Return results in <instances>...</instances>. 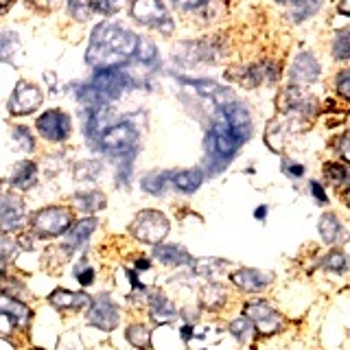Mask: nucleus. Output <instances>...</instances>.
Returning <instances> with one entry per match:
<instances>
[{
    "mask_svg": "<svg viewBox=\"0 0 350 350\" xmlns=\"http://www.w3.org/2000/svg\"><path fill=\"white\" fill-rule=\"evenodd\" d=\"M138 38L118 22H101L90 38V46L85 53V62L94 70L120 68L136 53Z\"/></svg>",
    "mask_w": 350,
    "mask_h": 350,
    "instance_id": "obj_1",
    "label": "nucleus"
},
{
    "mask_svg": "<svg viewBox=\"0 0 350 350\" xmlns=\"http://www.w3.org/2000/svg\"><path fill=\"white\" fill-rule=\"evenodd\" d=\"M241 145H243V140H241L234 131H230V127L219 118L206 136V151H208L211 171L217 173L224 167H228V162L232 160V156Z\"/></svg>",
    "mask_w": 350,
    "mask_h": 350,
    "instance_id": "obj_2",
    "label": "nucleus"
},
{
    "mask_svg": "<svg viewBox=\"0 0 350 350\" xmlns=\"http://www.w3.org/2000/svg\"><path fill=\"white\" fill-rule=\"evenodd\" d=\"M72 226V213L64 206H46L31 219V228L38 237L53 239L64 234Z\"/></svg>",
    "mask_w": 350,
    "mask_h": 350,
    "instance_id": "obj_3",
    "label": "nucleus"
},
{
    "mask_svg": "<svg viewBox=\"0 0 350 350\" xmlns=\"http://www.w3.org/2000/svg\"><path fill=\"white\" fill-rule=\"evenodd\" d=\"M131 234H134L140 243L158 245L160 241L169 234V219L158 211H142L136 215L134 224H131Z\"/></svg>",
    "mask_w": 350,
    "mask_h": 350,
    "instance_id": "obj_4",
    "label": "nucleus"
},
{
    "mask_svg": "<svg viewBox=\"0 0 350 350\" xmlns=\"http://www.w3.org/2000/svg\"><path fill=\"white\" fill-rule=\"evenodd\" d=\"M98 147L109 153H134L136 142H138V131L131 127L129 123H118L112 127H105L101 131V136L96 138Z\"/></svg>",
    "mask_w": 350,
    "mask_h": 350,
    "instance_id": "obj_5",
    "label": "nucleus"
},
{
    "mask_svg": "<svg viewBox=\"0 0 350 350\" xmlns=\"http://www.w3.org/2000/svg\"><path fill=\"white\" fill-rule=\"evenodd\" d=\"M88 324L90 326H96L98 331H114L118 326V306L114 304V300L109 298V295H96V298L90 300V309H88Z\"/></svg>",
    "mask_w": 350,
    "mask_h": 350,
    "instance_id": "obj_6",
    "label": "nucleus"
},
{
    "mask_svg": "<svg viewBox=\"0 0 350 350\" xmlns=\"http://www.w3.org/2000/svg\"><path fill=\"white\" fill-rule=\"evenodd\" d=\"M131 16L136 18V22L151 29H158L162 33H171L173 31V22L171 16L167 14V7L162 3H147V0H138V3L131 5Z\"/></svg>",
    "mask_w": 350,
    "mask_h": 350,
    "instance_id": "obj_7",
    "label": "nucleus"
},
{
    "mask_svg": "<svg viewBox=\"0 0 350 350\" xmlns=\"http://www.w3.org/2000/svg\"><path fill=\"white\" fill-rule=\"evenodd\" d=\"M129 83H131L129 77L120 68H107V70H96L92 75L90 88L107 101V98H118L129 88Z\"/></svg>",
    "mask_w": 350,
    "mask_h": 350,
    "instance_id": "obj_8",
    "label": "nucleus"
},
{
    "mask_svg": "<svg viewBox=\"0 0 350 350\" xmlns=\"http://www.w3.org/2000/svg\"><path fill=\"white\" fill-rule=\"evenodd\" d=\"M38 131L49 142H64L70 136V116L62 109H49L38 118Z\"/></svg>",
    "mask_w": 350,
    "mask_h": 350,
    "instance_id": "obj_9",
    "label": "nucleus"
},
{
    "mask_svg": "<svg viewBox=\"0 0 350 350\" xmlns=\"http://www.w3.org/2000/svg\"><path fill=\"white\" fill-rule=\"evenodd\" d=\"M42 105V92L36 83L20 81L9 98V112L14 116H27Z\"/></svg>",
    "mask_w": 350,
    "mask_h": 350,
    "instance_id": "obj_10",
    "label": "nucleus"
},
{
    "mask_svg": "<svg viewBox=\"0 0 350 350\" xmlns=\"http://www.w3.org/2000/svg\"><path fill=\"white\" fill-rule=\"evenodd\" d=\"M245 320H250V324H254L262 335H273L280 328L282 320H280V313L276 309H271L267 302H250L245 304Z\"/></svg>",
    "mask_w": 350,
    "mask_h": 350,
    "instance_id": "obj_11",
    "label": "nucleus"
},
{
    "mask_svg": "<svg viewBox=\"0 0 350 350\" xmlns=\"http://www.w3.org/2000/svg\"><path fill=\"white\" fill-rule=\"evenodd\" d=\"M25 219H27V211L18 195H7L0 200V228L11 232V230L22 228Z\"/></svg>",
    "mask_w": 350,
    "mask_h": 350,
    "instance_id": "obj_12",
    "label": "nucleus"
},
{
    "mask_svg": "<svg viewBox=\"0 0 350 350\" xmlns=\"http://www.w3.org/2000/svg\"><path fill=\"white\" fill-rule=\"evenodd\" d=\"M221 120L230 127V131H234V134L245 142V138L250 136V129H252V118L243 105L237 101L226 103L221 107Z\"/></svg>",
    "mask_w": 350,
    "mask_h": 350,
    "instance_id": "obj_13",
    "label": "nucleus"
},
{
    "mask_svg": "<svg viewBox=\"0 0 350 350\" xmlns=\"http://www.w3.org/2000/svg\"><path fill=\"white\" fill-rule=\"evenodd\" d=\"M234 287H239L241 291H260L262 287H267L271 282V273H262L258 269H250V267H243V269H237L232 276H230Z\"/></svg>",
    "mask_w": 350,
    "mask_h": 350,
    "instance_id": "obj_14",
    "label": "nucleus"
},
{
    "mask_svg": "<svg viewBox=\"0 0 350 350\" xmlns=\"http://www.w3.org/2000/svg\"><path fill=\"white\" fill-rule=\"evenodd\" d=\"M291 81H298V83H311L320 77V64L313 57L311 53H300L298 57L293 59L291 66Z\"/></svg>",
    "mask_w": 350,
    "mask_h": 350,
    "instance_id": "obj_15",
    "label": "nucleus"
},
{
    "mask_svg": "<svg viewBox=\"0 0 350 350\" xmlns=\"http://www.w3.org/2000/svg\"><path fill=\"white\" fill-rule=\"evenodd\" d=\"M90 300L81 291H68V289H55L49 295V302L59 311H79L83 306H90Z\"/></svg>",
    "mask_w": 350,
    "mask_h": 350,
    "instance_id": "obj_16",
    "label": "nucleus"
},
{
    "mask_svg": "<svg viewBox=\"0 0 350 350\" xmlns=\"http://www.w3.org/2000/svg\"><path fill=\"white\" fill-rule=\"evenodd\" d=\"M149 313H151V320L158 322V324L175 322V317H178V311H175L173 302L164 293H153L151 295V300H149Z\"/></svg>",
    "mask_w": 350,
    "mask_h": 350,
    "instance_id": "obj_17",
    "label": "nucleus"
},
{
    "mask_svg": "<svg viewBox=\"0 0 350 350\" xmlns=\"http://www.w3.org/2000/svg\"><path fill=\"white\" fill-rule=\"evenodd\" d=\"M36 182H38L36 162H31V160L18 162L16 169H14V175H11V184H14L18 191H29V189L36 186Z\"/></svg>",
    "mask_w": 350,
    "mask_h": 350,
    "instance_id": "obj_18",
    "label": "nucleus"
},
{
    "mask_svg": "<svg viewBox=\"0 0 350 350\" xmlns=\"http://www.w3.org/2000/svg\"><path fill=\"white\" fill-rule=\"evenodd\" d=\"M94 228H96L94 219H81V221L77 224L75 228H70L68 241H66V252H70V254H72L75 250H81L88 243L90 234L94 232Z\"/></svg>",
    "mask_w": 350,
    "mask_h": 350,
    "instance_id": "obj_19",
    "label": "nucleus"
},
{
    "mask_svg": "<svg viewBox=\"0 0 350 350\" xmlns=\"http://www.w3.org/2000/svg\"><path fill=\"white\" fill-rule=\"evenodd\" d=\"M153 256H156L162 265H186L191 262V254L182 245H156L153 247Z\"/></svg>",
    "mask_w": 350,
    "mask_h": 350,
    "instance_id": "obj_20",
    "label": "nucleus"
},
{
    "mask_svg": "<svg viewBox=\"0 0 350 350\" xmlns=\"http://www.w3.org/2000/svg\"><path fill=\"white\" fill-rule=\"evenodd\" d=\"M171 182L175 184V189L182 191V193H195L204 182V173L200 169L178 171V173H173Z\"/></svg>",
    "mask_w": 350,
    "mask_h": 350,
    "instance_id": "obj_21",
    "label": "nucleus"
},
{
    "mask_svg": "<svg viewBox=\"0 0 350 350\" xmlns=\"http://www.w3.org/2000/svg\"><path fill=\"white\" fill-rule=\"evenodd\" d=\"M75 206L79 208L81 213H88V215H94L98 211H103L105 208V195L101 191H90V193H79L75 195Z\"/></svg>",
    "mask_w": 350,
    "mask_h": 350,
    "instance_id": "obj_22",
    "label": "nucleus"
},
{
    "mask_svg": "<svg viewBox=\"0 0 350 350\" xmlns=\"http://www.w3.org/2000/svg\"><path fill=\"white\" fill-rule=\"evenodd\" d=\"M226 302H228V291H226V287H221V284L213 282V284H206L202 289V304L206 309L217 311V309H221Z\"/></svg>",
    "mask_w": 350,
    "mask_h": 350,
    "instance_id": "obj_23",
    "label": "nucleus"
},
{
    "mask_svg": "<svg viewBox=\"0 0 350 350\" xmlns=\"http://www.w3.org/2000/svg\"><path fill=\"white\" fill-rule=\"evenodd\" d=\"M342 232H344V228H342L339 219L333 213H326L320 219V234H322V239L326 241L328 245H335L339 241V237H342Z\"/></svg>",
    "mask_w": 350,
    "mask_h": 350,
    "instance_id": "obj_24",
    "label": "nucleus"
},
{
    "mask_svg": "<svg viewBox=\"0 0 350 350\" xmlns=\"http://www.w3.org/2000/svg\"><path fill=\"white\" fill-rule=\"evenodd\" d=\"M127 342L138 350H151V333L145 324H131L127 328Z\"/></svg>",
    "mask_w": 350,
    "mask_h": 350,
    "instance_id": "obj_25",
    "label": "nucleus"
},
{
    "mask_svg": "<svg viewBox=\"0 0 350 350\" xmlns=\"http://www.w3.org/2000/svg\"><path fill=\"white\" fill-rule=\"evenodd\" d=\"M228 262L221 260V258H197V260H191V267L195 273H200V276H217L219 271L226 269Z\"/></svg>",
    "mask_w": 350,
    "mask_h": 350,
    "instance_id": "obj_26",
    "label": "nucleus"
},
{
    "mask_svg": "<svg viewBox=\"0 0 350 350\" xmlns=\"http://www.w3.org/2000/svg\"><path fill=\"white\" fill-rule=\"evenodd\" d=\"M103 171V164L98 160H83L75 164V180L77 182H85V180H96Z\"/></svg>",
    "mask_w": 350,
    "mask_h": 350,
    "instance_id": "obj_27",
    "label": "nucleus"
},
{
    "mask_svg": "<svg viewBox=\"0 0 350 350\" xmlns=\"http://www.w3.org/2000/svg\"><path fill=\"white\" fill-rule=\"evenodd\" d=\"M142 189H145L149 195H164V189H167V175L149 173L147 178H142Z\"/></svg>",
    "mask_w": 350,
    "mask_h": 350,
    "instance_id": "obj_28",
    "label": "nucleus"
},
{
    "mask_svg": "<svg viewBox=\"0 0 350 350\" xmlns=\"http://www.w3.org/2000/svg\"><path fill=\"white\" fill-rule=\"evenodd\" d=\"M136 57L142 62V64H153L158 57V49L156 44L151 40H145V38H138V44H136Z\"/></svg>",
    "mask_w": 350,
    "mask_h": 350,
    "instance_id": "obj_29",
    "label": "nucleus"
},
{
    "mask_svg": "<svg viewBox=\"0 0 350 350\" xmlns=\"http://www.w3.org/2000/svg\"><path fill=\"white\" fill-rule=\"evenodd\" d=\"M20 44L14 33H0V59H11L18 53Z\"/></svg>",
    "mask_w": 350,
    "mask_h": 350,
    "instance_id": "obj_30",
    "label": "nucleus"
},
{
    "mask_svg": "<svg viewBox=\"0 0 350 350\" xmlns=\"http://www.w3.org/2000/svg\"><path fill=\"white\" fill-rule=\"evenodd\" d=\"M11 136H14V142L18 145V149H22V151H33V149H36V140H33V134L27 127H22V125L14 127Z\"/></svg>",
    "mask_w": 350,
    "mask_h": 350,
    "instance_id": "obj_31",
    "label": "nucleus"
},
{
    "mask_svg": "<svg viewBox=\"0 0 350 350\" xmlns=\"http://www.w3.org/2000/svg\"><path fill=\"white\" fill-rule=\"evenodd\" d=\"M18 239H14L9 232H0V262L11 260V256L18 252Z\"/></svg>",
    "mask_w": 350,
    "mask_h": 350,
    "instance_id": "obj_32",
    "label": "nucleus"
},
{
    "mask_svg": "<svg viewBox=\"0 0 350 350\" xmlns=\"http://www.w3.org/2000/svg\"><path fill=\"white\" fill-rule=\"evenodd\" d=\"M230 333H232L239 342H247L250 339V333H252V324L245 317H237L234 322H230Z\"/></svg>",
    "mask_w": 350,
    "mask_h": 350,
    "instance_id": "obj_33",
    "label": "nucleus"
},
{
    "mask_svg": "<svg viewBox=\"0 0 350 350\" xmlns=\"http://www.w3.org/2000/svg\"><path fill=\"white\" fill-rule=\"evenodd\" d=\"M333 53H335L337 59H348V55H350V36H348V31H342L335 38V42H333Z\"/></svg>",
    "mask_w": 350,
    "mask_h": 350,
    "instance_id": "obj_34",
    "label": "nucleus"
},
{
    "mask_svg": "<svg viewBox=\"0 0 350 350\" xmlns=\"http://www.w3.org/2000/svg\"><path fill=\"white\" fill-rule=\"evenodd\" d=\"M324 267L331 269V271H346V256L342 250H333L331 254L324 258Z\"/></svg>",
    "mask_w": 350,
    "mask_h": 350,
    "instance_id": "obj_35",
    "label": "nucleus"
},
{
    "mask_svg": "<svg viewBox=\"0 0 350 350\" xmlns=\"http://www.w3.org/2000/svg\"><path fill=\"white\" fill-rule=\"evenodd\" d=\"M324 175L331 182H344L348 178V169L339 162H326L324 164Z\"/></svg>",
    "mask_w": 350,
    "mask_h": 350,
    "instance_id": "obj_36",
    "label": "nucleus"
},
{
    "mask_svg": "<svg viewBox=\"0 0 350 350\" xmlns=\"http://www.w3.org/2000/svg\"><path fill=\"white\" fill-rule=\"evenodd\" d=\"M317 9H320V5H317V3H298V5H291V18L295 22H302V20H306Z\"/></svg>",
    "mask_w": 350,
    "mask_h": 350,
    "instance_id": "obj_37",
    "label": "nucleus"
},
{
    "mask_svg": "<svg viewBox=\"0 0 350 350\" xmlns=\"http://www.w3.org/2000/svg\"><path fill=\"white\" fill-rule=\"evenodd\" d=\"M68 11L72 14V18H77L79 22L90 20V16L94 14L92 3H70V5H68Z\"/></svg>",
    "mask_w": 350,
    "mask_h": 350,
    "instance_id": "obj_38",
    "label": "nucleus"
},
{
    "mask_svg": "<svg viewBox=\"0 0 350 350\" xmlns=\"http://www.w3.org/2000/svg\"><path fill=\"white\" fill-rule=\"evenodd\" d=\"M20 328V324L16 322L14 315H9L5 309H0V337H9L11 333Z\"/></svg>",
    "mask_w": 350,
    "mask_h": 350,
    "instance_id": "obj_39",
    "label": "nucleus"
},
{
    "mask_svg": "<svg viewBox=\"0 0 350 350\" xmlns=\"http://www.w3.org/2000/svg\"><path fill=\"white\" fill-rule=\"evenodd\" d=\"M75 278L81 284H92L94 282V269L88 265V262H79V265H75Z\"/></svg>",
    "mask_w": 350,
    "mask_h": 350,
    "instance_id": "obj_40",
    "label": "nucleus"
},
{
    "mask_svg": "<svg viewBox=\"0 0 350 350\" xmlns=\"http://www.w3.org/2000/svg\"><path fill=\"white\" fill-rule=\"evenodd\" d=\"M350 72L348 70H342L337 75V92L342 94L344 98H348L350 96Z\"/></svg>",
    "mask_w": 350,
    "mask_h": 350,
    "instance_id": "obj_41",
    "label": "nucleus"
},
{
    "mask_svg": "<svg viewBox=\"0 0 350 350\" xmlns=\"http://www.w3.org/2000/svg\"><path fill=\"white\" fill-rule=\"evenodd\" d=\"M282 169H284V173L289 175V178H302V175H304V167H302V164H295V162H284Z\"/></svg>",
    "mask_w": 350,
    "mask_h": 350,
    "instance_id": "obj_42",
    "label": "nucleus"
},
{
    "mask_svg": "<svg viewBox=\"0 0 350 350\" xmlns=\"http://www.w3.org/2000/svg\"><path fill=\"white\" fill-rule=\"evenodd\" d=\"M92 9L98 11V14H105V16H112L116 11V5L112 3H92Z\"/></svg>",
    "mask_w": 350,
    "mask_h": 350,
    "instance_id": "obj_43",
    "label": "nucleus"
},
{
    "mask_svg": "<svg viewBox=\"0 0 350 350\" xmlns=\"http://www.w3.org/2000/svg\"><path fill=\"white\" fill-rule=\"evenodd\" d=\"M311 193H313V197H315V200L320 202V204H326V202H328V197L324 195V189H322V186L317 184V182L311 184Z\"/></svg>",
    "mask_w": 350,
    "mask_h": 350,
    "instance_id": "obj_44",
    "label": "nucleus"
},
{
    "mask_svg": "<svg viewBox=\"0 0 350 350\" xmlns=\"http://www.w3.org/2000/svg\"><path fill=\"white\" fill-rule=\"evenodd\" d=\"M346 142H348V138H346V136H342V138H339V151H342V158H344V160H348V151H346Z\"/></svg>",
    "mask_w": 350,
    "mask_h": 350,
    "instance_id": "obj_45",
    "label": "nucleus"
},
{
    "mask_svg": "<svg viewBox=\"0 0 350 350\" xmlns=\"http://www.w3.org/2000/svg\"><path fill=\"white\" fill-rule=\"evenodd\" d=\"M265 215H267V206L256 208V219H265Z\"/></svg>",
    "mask_w": 350,
    "mask_h": 350,
    "instance_id": "obj_46",
    "label": "nucleus"
},
{
    "mask_svg": "<svg viewBox=\"0 0 350 350\" xmlns=\"http://www.w3.org/2000/svg\"><path fill=\"white\" fill-rule=\"evenodd\" d=\"M339 11H342V14H348V3H344L342 7H339Z\"/></svg>",
    "mask_w": 350,
    "mask_h": 350,
    "instance_id": "obj_47",
    "label": "nucleus"
},
{
    "mask_svg": "<svg viewBox=\"0 0 350 350\" xmlns=\"http://www.w3.org/2000/svg\"><path fill=\"white\" fill-rule=\"evenodd\" d=\"M0 193H3V182H0Z\"/></svg>",
    "mask_w": 350,
    "mask_h": 350,
    "instance_id": "obj_48",
    "label": "nucleus"
},
{
    "mask_svg": "<svg viewBox=\"0 0 350 350\" xmlns=\"http://www.w3.org/2000/svg\"><path fill=\"white\" fill-rule=\"evenodd\" d=\"M5 7H7V5H0V9H5Z\"/></svg>",
    "mask_w": 350,
    "mask_h": 350,
    "instance_id": "obj_49",
    "label": "nucleus"
},
{
    "mask_svg": "<svg viewBox=\"0 0 350 350\" xmlns=\"http://www.w3.org/2000/svg\"><path fill=\"white\" fill-rule=\"evenodd\" d=\"M33 350H42V348H33Z\"/></svg>",
    "mask_w": 350,
    "mask_h": 350,
    "instance_id": "obj_50",
    "label": "nucleus"
}]
</instances>
